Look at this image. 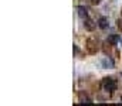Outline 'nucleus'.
Here are the masks:
<instances>
[{
    "mask_svg": "<svg viewBox=\"0 0 122 106\" xmlns=\"http://www.w3.org/2000/svg\"><path fill=\"white\" fill-rule=\"evenodd\" d=\"M77 11H78V16H80L81 18H87V17H88V9H87V7L78 6V7H77Z\"/></svg>",
    "mask_w": 122,
    "mask_h": 106,
    "instance_id": "nucleus-2",
    "label": "nucleus"
},
{
    "mask_svg": "<svg viewBox=\"0 0 122 106\" xmlns=\"http://www.w3.org/2000/svg\"><path fill=\"white\" fill-rule=\"evenodd\" d=\"M102 88L107 92H114L117 89V81L111 76H107V78L102 79Z\"/></svg>",
    "mask_w": 122,
    "mask_h": 106,
    "instance_id": "nucleus-1",
    "label": "nucleus"
},
{
    "mask_svg": "<svg viewBox=\"0 0 122 106\" xmlns=\"http://www.w3.org/2000/svg\"><path fill=\"white\" fill-rule=\"evenodd\" d=\"M98 26H99V28H102V30L108 28V27H109V21H108V18H107V17H101V18L98 20Z\"/></svg>",
    "mask_w": 122,
    "mask_h": 106,
    "instance_id": "nucleus-5",
    "label": "nucleus"
},
{
    "mask_svg": "<svg viewBox=\"0 0 122 106\" xmlns=\"http://www.w3.org/2000/svg\"><path fill=\"white\" fill-rule=\"evenodd\" d=\"M80 103H92L91 98H88L84 92H81L80 93Z\"/></svg>",
    "mask_w": 122,
    "mask_h": 106,
    "instance_id": "nucleus-7",
    "label": "nucleus"
},
{
    "mask_svg": "<svg viewBox=\"0 0 122 106\" xmlns=\"http://www.w3.org/2000/svg\"><path fill=\"white\" fill-rule=\"evenodd\" d=\"M119 41H121V37H119L118 34H111L109 37H108V42H109L111 45H117Z\"/></svg>",
    "mask_w": 122,
    "mask_h": 106,
    "instance_id": "nucleus-4",
    "label": "nucleus"
},
{
    "mask_svg": "<svg viewBox=\"0 0 122 106\" xmlns=\"http://www.w3.org/2000/svg\"><path fill=\"white\" fill-rule=\"evenodd\" d=\"M84 27H85L87 30H90V31H91V30L95 28V23L92 21L91 18H88V17H87V18H84Z\"/></svg>",
    "mask_w": 122,
    "mask_h": 106,
    "instance_id": "nucleus-6",
    "label": "nucleus"
},
{
    "mask_svg": "<svg viewBox=\"0 0 122 106\" xmlns=\"http://www.w3.org/2000/svg\"><path fill=\"white\" fill-rule=\"evenodd\" d=\"M91 1V4H99L101 3V0H90Z\"/></svg>",
    "mask_w": 122,
    "mask_h": 106,
    "instance_id": "nucleus-8",
    "label": "nucleus"
},
{
    "mask_svg": "<svg viewBox=\"0 0 122 106\" xmlns=\"http://www.w3.org/2000/svg\"><path fill=\"white\" fill-rule=\"evenodd\" d=\"M121 44H122V38H121Z\"/></svg>",
    "mask_w": 122,
    "mask_h": 106,
    "instance_id": "nucleus-9",
    "label": "nucleus"
},
{
    "mask_svg": "<svg viewBox=\"0 0 122 106\" xmlns=\"http://www.w3.org/2000/svg\"><path fill=\"white\" fill-rule=\"evenodd\" d=\"M101 64H102V67H104V68H114V67H115L114 61H112L109 57H105V58L101 61Z\"/></svg>",
    "mask_w": 122,
    "mask_h": 106,
    "instance_id": "nucleus-3",
    "label": "nucleus"
}]
</instances>
